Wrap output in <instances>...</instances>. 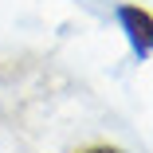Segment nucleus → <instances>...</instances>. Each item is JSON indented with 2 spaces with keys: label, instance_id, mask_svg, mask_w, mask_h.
I'll list each match as a JSON object with an SVG mask.
<instances>
[{
  "label": "nucleus",
  "instance_id": "nucleus-1",
  "mask_svg": "<svg viewBox=\"0 0 153 153\" xmlns=\"http://www.w3.org/2000/svg\"><path fill=\"white\" fill-rule=\"evenodd\" d=\"M118 24H122V32H126L134 55L145 63V59L153 55V16H149V8H141V4H118Z\"/></svg>",
  "mask_w": 153,
  "mask_h": 153
},
{
  "label": "nucleus",
  "instance_id": "nucleus-2",
  "mask_svg": "<svg viewBox=\"0 0 153 153\" xmlns=\"http://www.w3.org/2000/svg\"><path fill=\"white\" fill-rule=\"evenodd\" d=\"M79 153H126V149H118V145H90V149H79Z\"/></svg>",
  "mask_w": 153,
  "mask_h": 153
}]
</instances>
